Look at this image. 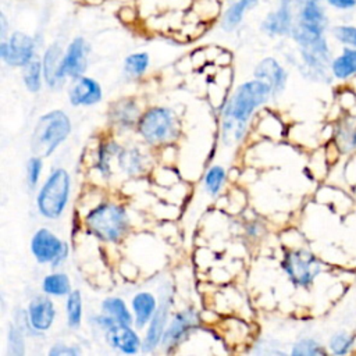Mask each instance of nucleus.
Wrapping results in <instances>:
<instances>
[{
    "instance_id": "f257e3e1",
    "label": "nucleus",
    "mask_w": 356,
    "mask_h": 356,
    "mask_svg": "<svg viewBox=\"0 0 356 356\" xmlns=\"http://www.w3.org/2000/svg\"><path fill=\"white\" fill-rule=\"evenodd\" d=\"M70 132L71 122L67 114L60 110H53L39 118L32 134L31 149L36 156L47 157Z\"/></svg>"
},
{
    "instance_id": "f03ea898",
    "label": "nucleus",
    "mask_w": 356,
    "mask_h": 356,
    "mask_svg": "<svg viewBox=\"0 0 356 356\" xmlns=\"http://www.w3.org/2000/svg\"><path fill=\"white\" fill-rule=\"evenodd\" d=\"M271 95V86L267 82L261 79L249 81L236 89L225 108V115L229 122L235 121L238 125H245L254 108L267 102Z\"/></svg>"
},
{
    "instance_id": "7ed1b4c3",
    "label": "nucleus",
    "mask_w": 356,
    "mask_h": 356,
    "mask_svg": "<svg viewBox=\"0 0 356 356\" xmlns=\"http://www.w3.org/2000/svg\"><path fill=\"white\" fill-rule=\"evenodd\" d=\"M86 225L97 238L115 242L128 228V217L121 206L103 203L86 216Z\"/></svg>"
},
{
    "instance_id": "20e7f679",
    "label": "nucleus",
    "mask_w": 356,
    "mask_h": 356,
    "mask_svg": "<svg viewBox=\"0 0 356 356\" xmlns=\"http://www.w3.org/2000/svg\"><path fill=\"white\" fill-rule=\"evenodd\" d=\"M70 195V177L65 170L58 168L47 178L43 188L38 195L39 211L49 218H57L67 202Z\"/></svg>"
},
{
    "instance_id": "39448f33",
    "label": "nucleus",
    "mask_w": 356,
    "mask_h": 356,
    "mask_svg": "<svg viewBox=\"0 0 356 356\" xmlns=\"http://www.w3.org/2000/svg\"><path fill=\"white\" fill-rule=\"evenodd\" d=\"M139 132L149 143L170 140L177 134L172 111L163 107L150 108L139 120Z\"/></svg>"
},
{
    "instance_id": "423d86ee",
    "label": "nucleus",
    "mask_w": 356,
    "mask_h": 356,
    "mask_svg": "<svg viewBox=\"0 0 356 356\" xmlns=\"http://www.w3.org/2000/svg\"><path fill=\"white\" fill-rule=\"evenodd\" d=\"M282 266L289 280L298 286H309L321 271L317 257L305 249L289 252L284 257Z\"/></svg>"
},
{
    "instance_id": "0eeeda50",
    "label": "nucleus",
    "mask_w": 356,
    "mask_h": 356,
    "mask_svg": "<svg viewBox=\"0 0 356 356\" xmlns=\"http://www.w3.org/2000/svg\"><path fill=\"white\" fill-rule=\"evenodd\" d=\"M31 250L38 261H50L53 266H57L61 260H64L68 253L67 245L46 228L39 229L33 235L31 241Z\"/></svg>"
},
{
    "instance_id": "6e6552de",
    "label": "nucleus",
    "mask_w": 356,
    "mask_h": 356,
    "mask_svg": "<svg viewBox=\"0 0 356 356\" xmlns=\"http://www.w3.org/2000/svg\"><path fill=\"white\" fill-rule=\"evenodd\" d=\"M33 47V40L28 35L15 32L7 43L0 44V56L7 64L21 67L32 60Z\"/></svg>"
},
{
    "instance_id": "1a4fd4ad",
    "label": "nucleus",
    "mask_w": 356,
    "mask_h": 356,
    "mask_svg": "<svg viewBox=\"0 0 356 356\" xmlns=\"http://www.w3.org/2000/svg\"><path fill=\"white\" fill-rule=\"evenodd\" d=\"M197 325V316L192 309L182 310L175 314L168 328L164 331L161 343L165 350H171L177 345H179Z\"/></svg>"
},
{
    "instance_id": "9d476101",
    "label": "nucleus",
    "mask_w": 356,
    "mask_h": 356,
    "mask_svg": "<svg viewBox=\"0 0 356 356\" xmlns=\"http://www.w3.org/2000/svg\"><path fill=\"white\" fill-rule=\"evenodd\" d=\"M86 43L82 38H76L68 46L65 56L63 57L61 71L64 76L78 78L86 70Z\"/></svg>"
},
{
    "instance_id": "9b49d317",
    "label": "nucleus",
    "mask_w": 356,
    "mask_h": 356,
    "mask_svg": "<svg viewBox=\"0 0 356 356\" xmlns=\"http://www.w3.org/2000/svg\"><path fill=\"white\" fill-rule=\"evenodd\" d=\"M168 310H170V299L167 296H164L150 320V324H149V328H147L143 345H142V349L145 352H150L152 349H154L159 345V342L163 339Z\"/></svg>"
},
{
    "instance_id": "f8f14e48",
    "label": "nucleus",
    "mask_w": 356,
    "mask_h": 356,
    "mask_svg": "<svg viewBox=\"0 0 356 356\" xmlns=\"http://www.w3.org/2000/svg\"><path fill=\"white\" fill-rule=\"evenodd\" d=\"M254 76L267 82L271 86L273 96L281 93L286 83V72L274 58H264L256 67Z\"/></svg>"
},
{
    "instance_id": "ddd939ff",
    "label": "nucleus",
    "mask_w": 356,
    "mask_h": 356,
    "mask_svg": "<svg viewBox=\"0 0 356 356\" xmlns=\"http://www.w3.org/2000/svg\"><path fill=\"white\" fill-rule=\"evenodd\" d=\"M102 99V88L92 78H79L70 90V100L74 106L95 104Z\"/></svg>"
},
{
    "instance_id": "4468645a",
    "label": "nucleus",
    "mask_w": 356,
    "mask_h": 356,
    "mask_svg": "<svg viewBox=\"0 0 356 356\" xmlns=\"http://www.w3.org/2000/svg\"><path fill=\"white\" fill-rule=\"evenodd\" d=\"M56 316V310L53 306V302L49 298H36L31 302L29 305V310H28V318H29V324L39 330V331H44L47 330L54 320Z\"/></svg>"
},
{
    "instance_id": "2eb2a0df",
    "label": "nucleus",
    "mask_w": 356,
    "mask_h": 356,
    "mask_svg": "<svg viewBox=\"0 0 356 356\" xmlns=\"http://www.w3.org/2000/svg\"><path fill=\"white\" fill-rule=\"evenodd\" d=\"M107 331H108L107 334L108 341L114 348L120 349L124 353H136L139 350L140 341L138 335L129 328L128 324L115 323Z\"/></svg>"
},
{
    "instance_id": "dca6fc26",
    "label": "nucleus",
    "mask_w": 356,
    "mask_h": 356,
    "mask_svg": "<svg viewBox=\"0 0 356 356\" xmlns=\"http://www.w3.org/2000/svg\"><path fill=\"white\" fill-rule=\"evenodd\" d=\"M63 57L61 56V49L58 44H51L43 57V74H44V79L46 82L51 86L56 88L63 81H64V75L61 71V63H63Z\"/></svg>"
},
{
    "instance_id": "f3484780",
    "label": "nucleus",
    "mask_w": 356,
    "mask_h": 356,
    "mask_svg": "<svg viewBox=\"0 0 356 356\" xmlns=\"http://www.w3.org/2000/svg\"><path fill=\"white\" fill-rule=\"evenodd\" d=\"M325 24H327V19L323 8L316 3V0H307L300 11L299 26L310 32L323 35L325 29Z\"/></svg>"
},
{
    "instance_id": "a211bd4d",
    "label": "nucleus",
    "mask_w": 356,
    "mask_h": 356,
    "mask_svg": "<svg viewBox=\"0 0 356 356\" xmlns=\"http://www.w3.org/2000/svg\"><path fill=\"white\" fill-rule=\"evenodd\" d=\"M132 309L135 313V323L142 328L149 323L156 312V299L150 292H139L132 299Z\"/></svg>"
},
{
    "instance_id": "6ab92c4d",
    "label": "nucleus",
    "mask_w": 356,
    "mask_h": 356,
    "mask_svg": "<svg viewBox=\"0 0 356 356\" xmlns=\"http://www.w3.org/2000/svg\"><path fill=\"white\" fill-rule=\"evenodd\" d=\"M335 78L346 79L356 74V47H345L343 51L331 63Z\"/></svg>"
},
{
    "instance_id": "aec40b11",
    "label": "nucleus",
    "mask_w": 356,
    "mask_h": 356,
    "mask_svg": "<svg viewBox=\"0 0 356 356\" xmlns=\"http://www.w3.org/2000/svg\"><path fill=\"white\" fill-rule=\"evenodd\" d=\"M335 142L341 152H353L356 149V122L352 120L339 122L335 132Z\"/></svg>"
},
{
    "instance_id": "412c9836",
    "label": "nucleus",
    "mask_w": 356,
    "mask_h": 356,
    "mask_svg": "<svg viewBox=\"0 0 356 356\" xmlns=\"http://www.w3.org/2000/svg\"><path fill=\"white\" fill-rule=\"evenodd\" d=\"M263 28L270 33H286L291 29V11L282 6L278 11L270 14L263 24Z\"/></svg>"
},
{
    "instance_id": "4be33fe9",
    "label": "nucleus",
    "mask_w": 356,
    "mask_h": 356,
    "mask_svg": "<svg viewBox=\"0 0 356 356\" xmlns=\"http://www.w3.org/2000/svg\"><path fill=\"white\" fill-rule=\"evenodd\" d=\"M102 309L106 314L113 317L120 324H132V316L125 306V303L120 298H107L102 303Z\"/></svg>"
},
{
    "instance_id": "5701e85b",
    "label": "nucleus",
    "mask_w": 356,
    "mask_h": 356,
    "mask_svg": "<svg viewBox=\"0 0 356 356\" xmlns=\"http://www.w3.org/2000/svg\"><path fill=\"white\" fill-rule=\"evenodd\" d=\"M42 288L50 295H67L71 292V284L65 274H50L43 280Z\"/></svg>"
},
{
    "instance_id": "b1692460",
    "label": "nucleus",
    "mask_w": 356,
    "mask_h": 356,
    "mask_svg": "<svg viewBox=\"0 0 356 356\" xmlns=\"http://www.w3.org/2000/svg\"><path fill=\"white\" fill-rule=\"evenodd\" d=\"M257 0H239L238 3H235L234 6H231L228 8V11L225 13L222 25L225 29H232L234 26H236L239 24V21L242 19V14L246 8H250L253 4H256Z\"/></svg>"
},
{
    "instance_id": "393cba45",
    "label": "nucleus",
    "mask_w": 356,
    "mask_h": 356,
    "mask_svg": "<svg viewBox=\"0 0 356 356\" xmlns=\"http://www.w3.org/2000/svg\"><path fill=\"white\" fill-rule=\"evenodd\" d=\"M67 320L68 325L75 328L81 324V316H82V303H81V292L72 291L68 295L67 299Z\"/></svg>"
},
{
    "instance_id": "a878e982",
    "label": "nucleus",
    "mask_w": 356,
    "mask_h": 356,
    "mask_svg": "<svg viewBox=\"0 0 356 356\" xmlns=\"http://www.w3.org/2000/svg\"><path fill=\"white\" fill-rule=\"evenodd\" d=\"M113 118L115 124L121 127H129L136 118V107L132 102H121L113 110Z\"/></svg>"
},
{
    "instance_id": "bb28decb",
    "label": "nucleus",
    "mask_w": 356,
    "mask_h": 356,
    "mask_svg": "<svg viewBox=\"0 0 356 356\" xmlns=\"http://www.w3.org/2000/svg\"><path fill=\"white\" fill-rule=\"evenodd\" d=\"M40 72H42V64L36 60H31L24 70V82L26 85V88L31 92H38L40 89L42 85V79H40Z\"/></svg>"
},
{
    "instance_id": "cd10ccee",
    "label": "nucleus",
    "mask_w": 356,
    "mask_h": 356,
    "mask_svg": "<svg viewBox=\"0 0 356 356\" xmlns=\"http://www.w3.org/2000/svg\"><path fill=\"white\" fill-rule=\"evenodd\" d=\"M355 343V337L348 332H337L330 338V349L334 355H346L350 352L352 346Z\"/></svg>"
},
{
    "instance_id": "c85d7f7f",
    "label": "nucleus",
    "mask_w": 356,
    "mask_h": 356,
    "mask_svg": "<svg viewBox=\"0 0 356 356\" xmlns=\"http://www.w3.org/2000/svg\"><path fill=\"white\" fill-rule=\"evenodd\" d=\"M291 353L293 356H317V355H325V349L317 341L312 338H305L293 345V349Z\"/></svg>"
},
{
    "instance_id": "c756f323",
    "label": "nucleus",
    "mask_w": 356,
    "mask_h": 356,
    "mask_svg": "<svg viewBox=\"0 0 356 356\" xmlns=\"http://www.w3.org/2000/svg\"><path fill=\"white\" fill-rule=\"evenodd\" d=\"M142 154L138 150H127L120 154V164L129 174L139 172L142 167Z\"/></svg>"
},
{
    "instance_id": "7c9ffc66",
    "label": "nucleus",
    "mask_w": 356,
    "mask_h": 356,
    "mask_svg": "<svg viewBox=\"0 0 356 356\" xmlns=\"http://www.w3.org/2000/svg\"><path fill=\"white\" fill-rule=\"evenodd\" d=\"M149 64V56L146 53H135L127 57L125 71L129 75H140L146 71Z\"/></svg>"
},
{
    "instance_id": "2f4dec72",
    "label": "nucleus",
    "mask_w": 356,
    "mask_h": 356,
    "mask_svg": "<svg viewBox=\"0 0 356 356\" xmlns=\"http://www.w3.org/2000/svg\"><path fill=\"white\" fill-rule=\"evenodd\" d=\"M224 178H225V171L222 167H220V165L211 167L207 171L206 178H204V185H206L207 192L211 195H216L220 191V188L224 182Z\"/></svg>"
},
{
    "instance_id": "473e14b6",
    "label": "nucleus",
    "mask_w": 356,
    "mask_h": 356,
    "mask_svg": "<svg viewBox=\"0 0 356 356\" xmlns=\"http://www.w3.org/2000/svg\"><path fill=\"white\" fill-rule=\"evenodd\" d=\"M332 33L341 43L348 44L350 47H356V26H350V25L335 26Z\"/></svg>"
},
{
    "instance_id": "72a5a7b5",
    "label": "nucleus",
    "mask_w": 356,
    "mask_h": 356,
    "mask_svg": "<svg viewBox=\"0 0 356 356\" xmlns=\"http://www.w3.org/2000/svg\"><path fill=\"white\" fill-rule=\"evenodd\" d=\"M42 171V160L38 156H33L28 161V184L31 188H35Z\"/></svg>"
},
{
    "instance_id": "f704fd0d",
    "label": "nucleus",
    "mask_w": 356,
    "mask_h": 356,
    "mask_svg": "<svg viewBox=\"0 0 356 356\" xmlns=\"http://www.w3.org/2000/svg\"><path fill=\"white\" fill-rule=\"evenodd\" d=\"M8 341H10V350L13 355L19 356L24 353V339L21 332L15 327H10Z\"/></svg>"
},
{
    "instance_id": "c9c22d12",
    "label": "nucleus",
    "mask_w": 356,
    "mask_h": 356,
    "mask_svg": "<svg viewBox=\"0 0 356 356\" xmlns=\"http://www.w3.org/2000/svg\"><path fill=\"white\" fill-rule=\"evenodd\" d=\"M113 149L110 145L107 146H102V149L99 150V168L100 171H103L106 174V171L108 170V160H110V154H113Z\"/></svg>"
},
{
    "instance_id": "e433bc0d",
    "label": "nucleus",
    "mask_w": 356,
    "mask_h": 356,
    "mask_svg": "<svg viewBox=\"0 0 356 356\" xmlns=\"http://www.w3.org/2000/svg\"><path fill=\"white\" fill-rule=\"evenodd\" d=\"M51 356H58V355H78L79 353V349H74V348H65L63 345H57V346H53L49 352Z\"/></svg>"
},
{
    "instance_id": "4c0bfd02",
    "label": "nucleus",
    "mask_w": 356,
    "mask_h": 356,
    "mask_svg": "<svg viewBox=\"0 0 356 356\" xmlns=\"http://www.w3.org/2000/svg\"><path fill=\"white\" fill-rule=\"evenodd\" d=\"M327 3L339 10H349L356 6V0H327Z\"/></svg>"
}]
</instances>
